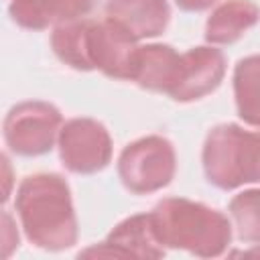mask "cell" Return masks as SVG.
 Wrapping results in <instances>:
<instances>
[{"label": "cell", "instance_id": "1", "mask_svg": "<svg viewBox=\"0 0 260 260\" xmlns=\"http://www.w3.org/2000/svg\"><path fill=\"white\" fill-rule=\"evenodd\" d=\"M138 41L112 20H75L55 26L51 47L69 67L79 71L100 69L108 77L130 79L134 75Z\"/></svg>", "mask_w": 260, "mask_h": 260}, {"label": "cell", "instance_id": "2", "mask_svg": "<svg viewBox=\"0 0 260 260\" xmlns=\"http://www.w3.org/2000/svg\"><path fill=\"white\" fill-rule=\"evenodd\" d=\"M16 215L26 238L45 250H65L77 242V219L69 185L55 173L22 179L14 199Z\"/></svg>", "mask_w": 260, "mask_h": 260}, {"label": "cell", "instance_id": "3", "mask_svg": "<svg viewBox=\"0 0 260 260\" xmlns=\"http://www.w3.org/2000/svg\"><path fill=\"white\" fill-rule=\"evenodd\" d=\"M150 217L165 248L211 258L221 256L232 242V219L203 203L169 197L152 207Z\"/></svg>", "mask_w": 260, "mask_h": 260}, {"label": "cell", "instance_id": "4", "mask_svg": "<svg viewBox=\"0 0 260 260\" xmlns=\"http://www.w3.org/2000/svg\"><path fill=\"white\" fill-rule=\"evenodd\" d=\"M203 171L211 185L225 191L260 183V132L238 124L211 128L203 144Z\"/></svg>", "mask_w": 260, "mask_h": 260}, {"label": "cell", "instance_id": "5", "mask_svg": "<svg viewBox=\"0 0 260 260\" xmlns=\"http://www.w3.org/2000/svg\"><path fill=\"white\" fill-rule=\"evenodd\" d=\"M177 171L173 144L162 136H144L128 144L118 158V175L132 193H152L171 183Z\"/></svg>", "mask_w": 260, "mask_h": 260}, {"label": "cell", "instance_id": "6", "mask_svg": "<svg viewBox=\"0 0 260 260\" xmlns=\"http://www.w3.org/2000/svg\"><path fill=\"white\" fill-rule=\"evenodd\" d=\"M63 126L61 112L47 102H22L4 120L6 146L20 156H39L53 148Z\"/></svg>", "mask_w": 260, "mask_h": 260}, {"label": "cell", "instance_id": "7", "mask_svg": "<svg viewBox=\"0 0 260 260\" xmlns=\"http://www.w3.org/2000/svg\"><path fill=\"white\" fill-rule=\"evenodd\" d=\"M59 156L65 169L79 175H91L108 167L112 158V140L104 124L91 118H73L61 126Z\"/></svg>", "mask_w": 260, "mask_h": 260}, {"label": "cell", "instance_id": "8", "mask_svg": "<svg viewBox=\"0 0 260 260\" xmlns=\"http://www.w3.org/2000/svg\"><path fill=\"white\" fill-rule=\"evenodd\" d=\"M165 246L160 244L150 213H140L120 221L106 242L79 252V256H116V258H160Z\"/></svg>", "mask_w": 260, "mask_h": 260}, {"label": "cell", "instance_id": "9", "mask_svg": "<svg viewBox=\"0 0 260 260\" xmlns=\"http://www.w3.org/2000/svg\"><path fill=\"white\" fill-rule=\"evenodd\" d=\"M225 75V57L215 47H195L181 55V71L171 98L193 102L211 93Z\"/></svg>", "mask_w": 260, "mask_h": 260}, {"label": "cell", "instance_id": "10", "mask_svg": "<svg viewBox=\"0 0 260 260\" xmlns=\"http://www.w3.org/2000/svg\"><path fill=\"white\" fill-rule=\"evenodd\" d=\"M106 18L118 24L134 41L158 37L169 20L171 8L167 0H110Z\"/></svg>", "mask_w": 260, "mask_h": 260}, {"label": "cell", "instance_id": "11", "mask_svg": "<svg viewBox=\"0 0 260 260\" xmlns=\"http://www.w3.org/2000/svg\"><path fill=\"white\" fill-rule=\"evenodd\" d=\"M93 4L95 0H12L8 12L22 28L43 30L81 20Z\"/></svg>", "mask_w": 260, "mask_h": 260}, {"label": "cell", "instance_id": "12", "mask_svg": "<svg viewBox=\"0 0 260 260\" xmlns=\"http://www.w3.org/2000/svg\"><path fill=\"white\" fill-rule=\"evenodd\" d=\"M181 55L171 45H146L138 47L132 81L144 89L169 93L177 85L181 71Z\"/></svg>", "mask_w": 260, "mask_h": 260}, {"label": "cell", "instance_id": "13", "mask_svg": "<svg viewBox=\"0 0 260 260\" xmlns=\"http://www.w3.org/2000/svg\"><path fill=\"white\" fill-rule=\"evenodd\" d=\"M260 20V8L252 0H225L217 4L207 18L205 39L211 45L236 43L248 28Z\"/></svg>", "mask_w": 260, "mask_h": 260}, {"label": "cell", "instance_id": "14", "mask_svg": "<svg viewBox=\"0 0 260 260\" xmlns=\"http://www.w3.org/2000/svg\"><path fill=\"white\" fill-rule=\"evenodd\" d=\"M234 95L238 116L260 128V55H250L238 61L234 71Z\"/></svg>", "mask_w": 260, "mask_h": 260}, {"label": "cell", "instance_id": "15", "mask_svg": "<svg viewBox=\"0 0 260 260\" xmlns=\"http://www.w3.org/2000/svg\"><path fill=\"white\" fill-rule=\"evenodd\" d=\"M230 217L240 240L260 242V189L238 193L230 201Z\"/></svg>", "mask_w": 260, "mask_h": 260}, {"label": "cell", "instance_id": "16", "mask_svg": "<svg viewBox=\"0 0 260 260\" xmlns=\"http://www.w3.org/2000/svg\"><path fill=\"white\" fill-rule=\"evenodd\" d=\"M2 240H4V256H8L12 252V248L18 246V234L14 230V223H12V217L8 211H4L2 215Z\"/></svg>", "mask_w": 260, "mask_h": 260}, {"label": "cell", "instance_id": "17", "mask_svg": "<svg viewBox=\"0 0 260 260\" xmlns=\"http://www.w3.org/2000/svg\"><path fill=\"white\" fill-rule=\"evenodd\" d=\"M183 10H191V12H199L205 10L209 6H213L217 0H175Z\"/></svg>", "mask_w": 260, "mask_h": 260}]
</instances>
